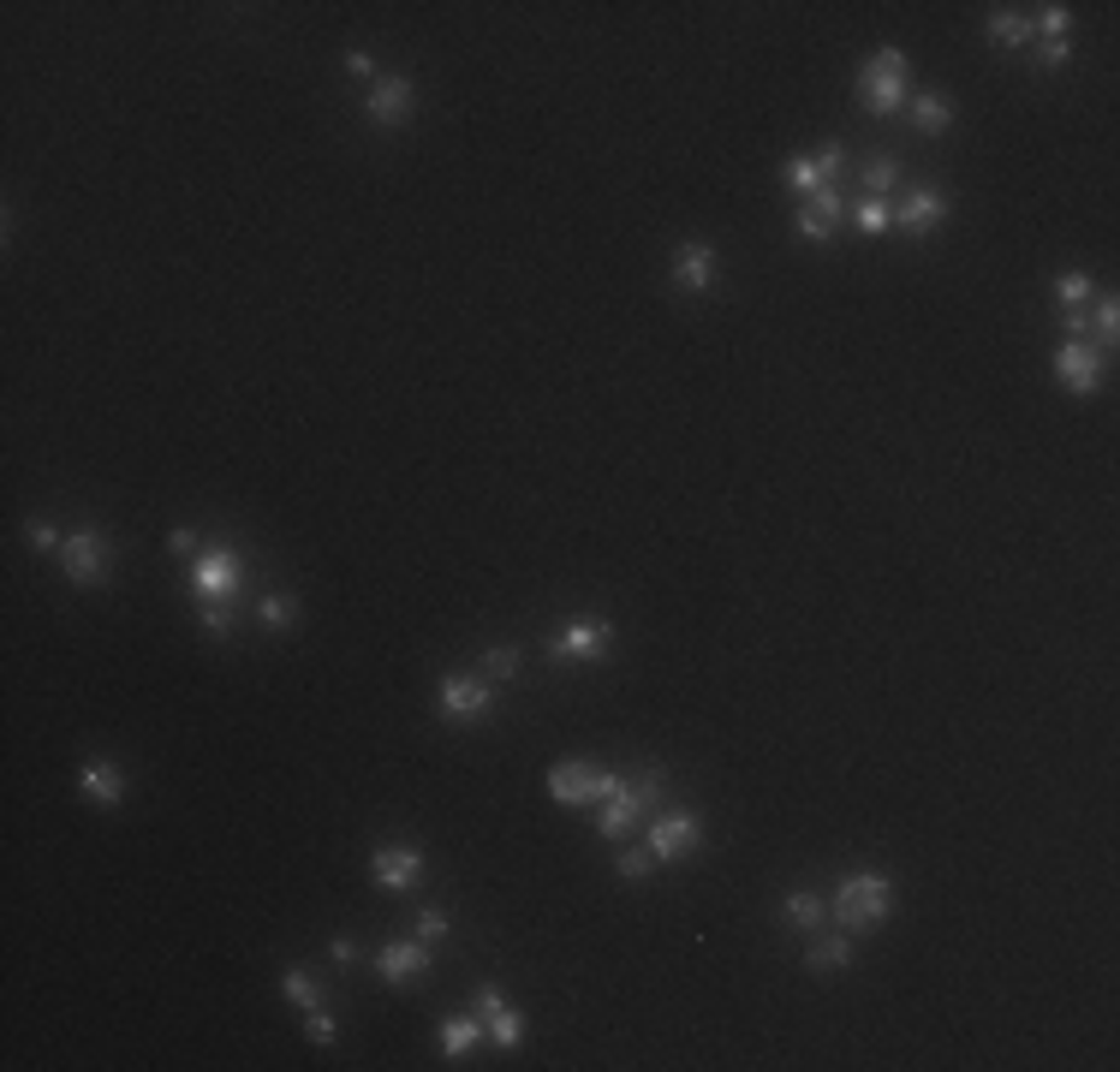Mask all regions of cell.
I'll return each instance as SVG.
<instances>
[{"label": "cell", "mask_w": 1120, "mask_h": 1072, "mask_svg": "<svg viewBox=\"0 0 1120 1072\" xmlns=\"http://www.w3.org/2000/svg\"><path fill=\"white\" fill-rule=\"evenodd\" d=\"M1067 24H1073V12H1067L1061 0H1055V7H1037V19H1031V30H1043V36H1049V42H1061V36H1067Z\"/></svg>", "instance_id": "obj_28"}, {"label": "cell", "mask_w": 1120, "mask_h": 1072, "mask_svg": "<svg viewBox=\"0 0 1120 1072\" xmlns=\"http://www.w3.org/2000/svg\"><path fill=\"white\" fill-rule=\"evenodd\" d=\"M197 549V531H191V525H173L168 531V554H191Z\"/></svg>", "instance_id": "obj_38"}, {"label": "cell", "mask_w": 1120, "mask_h": 1072, "mask_svg": "<svg viewBox=\"0 0 1120 1072\" xmlns=\"http://www.w3.org/2000/svg\"><path fill=\"white\" fill-rule=\"evenodd\" d=\"M673 281H680L685 293H709V286H716V245H704V238L680 245V257H673Z\"/></svg>", "instance_id": "obj_18"}, {"label": "cell", "mask_w": 1120, "mask_h": 1072, "mask_svg": "<svg viewBox=\"0 0 1120 1072\" xmlns=\"http://www.w3.org/2000/svg\"><path fill=\"white\" fill-rule=\"evenodd\" d=\"M280 995H287L299 1013H316V1007H322V995H316V983H311V971H304V965H287V971H280Z\"/></svg>", "instance_id": "obj_23"}, {"label": "cell", "mask_w": 1120, "mask_h": 1072, "mask_svg": "<svg viewBox=\"0 0 1120 1072\" xmlns=\"http://www.w3.org/2000/svg\"><path fill=\"white\" fill-rule=\"evenodd\" d=\"M471 1013L489 1025L495 1049H519V1043H525V1013H519L513 1001H501V989H495V983H477V995H471Z\"/></svg>", "instance_id": "obj_7"}, {"label": "cell", "mask_w": 1120, "mask_h": 1072, "mask_svg": "<svg viewBox=\"0 0 1120 1072\" xmlns=\"http://www.w3.org/2000/svg\"><path fill=\"white\" fill-rule=\"evenodd\" d=\"M429 971V948L424 941H388V948L376 953V977L381 983H417Z\"/></svg>", "instance_id": "obj_16"}, {"label": "cell", "mask_w": 1120, "mask_h": 1072, "mask_svg": "<svg viewBox=\"0 0 1120 1072\" xmlns=\"http://www.w3.org/2000/svg\"><path fill=\"white\" fill-rule=\"evenodd\" d=\"M441 936H448V912H436V905L417 912V941H441Z\"/></svg>", "instance_id": "obj_35"}, {"label": "cell", "mask_w": 1120, "mask_h": 1072, "mask_svg": "<svg viewBox=\"0 0 1120 1072\" xmlns=\"http://www.w3.org/2000/svg\"><path fill=\"white\" fill-rule=\"evenodd\" d=\"M483 674H489V679H513L519 674V650H513V643H495V650L483 655Z\"/></svg>", "instance_id": "obj_30"}, {"label": "cell", "mask_w": 1120, "mask_h": 1072, "mask_svg": "<svg viewBox=\"0 0 1120 1072\" xmlns=\"http://www.w3.org/2000/svg\"><path fill=\"white\" fill-rule=\"evenodd\" d=\"M840 156H847L840 144H823L817 156H793V161H787V168H781V180L793 185L799 197H817V192H829V185H835Z\"/></svg>", "instance_id": "obj_11"}, {"label": "cell", "mask_w": 1120, "mask_h": 1072, "mask_svg": "<svg viewBox=\"0 0 1120 1072\" xmlns=\"http://www.w3.org/2000/svg\"><path fill=\"white\" fill-rule=\"evenodd\" d=\"M1061 60H1067V36H1061V42H1043V66L1055 72V66H1061Z\"/></svg>", "instance_id": "obj_40"}, {"label": "cell", "mask_w": 1120, "mask_h": 1072, "mask_svg": "<svg viewBox=\"0 0 1120 1072\" xmlns=\"http://www.w3.org/2000/svg\"><path fill=\"white\" fill-rule=\"evenodd\" d=\"M477 1037H483V1025L477 1019H448V1025H441V1049H448V1061H465L471 1049H477Z\"/></svg>", "instance_id": "obj_25"}, {"label": "cell", "mask_w": 1120, "mask_h": 1072, "mask_svg": "<svg viewBox=\"0 0 1120 1072\" xmlns=\"http://www.w3.org/2000/svg\"><path fill=\"white\" fill-rule=\"evenodd\" d=\"M1055 298H1061V310H1085L1091 298H1097V286H1091V274H1061V281H1055Z\"/></svg>", "instance_id": "obj_27"}, {"label": "cell", "mask_w": 1120, "mask_h": 1072, "mask_svg": "<svg viewBox=\"0 0 1120 1072\" xmlns=\"http://www.w3.org/2000/svg\"><path fill=\"white\" fill-rule=\"evenodd\" d=\"M614 780L620 775H608V768H596V763H555L549 768V792L560 804H596V799L614 792Z\"/></svg>", "instance_id": "obj_6"}, {"label": "cell", "mask_w": 1120, "mask_h": 1072, "mask_svg": "<svg viewBox=\"0 0 1120 1072\" xmlns=\"http://www.w3.org/2000/svg\"><path fill=\"white\" fill-rule=\"evenodd\" d=\"M781 917H787L793 929H817V924H823V894H811V888L787 894V900H781Z\"/></svg>", "instance_id": "obj_24"}, {"label": "cell", "mask_w": 1120, "mask_h": 1072, "mask_svg": "<svg viewBox=\"0 0 1120 1072\" xmlns=\"http://www.w3.org/2000/svg\"><path fill=\"white\" fill-rule=\"evenodd\" d=\"M805 965H811V971H823V977H829V971H847V965H852V936L840 929V936L811 941V960H805Z\"/></svg>", "instance_id": "obj_21"}, {"label": "cell", "mask_w": 1120, "mask_h": 1072, "mask_svg": "<svg viewBox=\"0 0 1120 1072\" xmlns=\"http://www.w3.org/2000/svg\"><path fill=\"white\" fill-rule=\"evenodd\" d=\"M989 36H996L1001 48H1025V42H1031V36H1037V30H1031V19H1025V12H1013V7H996V12H989Z\"/></svg>", "instance_id": "obj_22"}, {"label": "cell", "mask_w": 1120, "mask_h": 1072, "mask_svg": "<svg viewBox=\"0 0 1120 1072\" xmlns=\"http://www.w3.org/2000/svg\"><path fill=\"white\" fill-rule=\"evenodd\" d=\"M436 703H441V715H453V722H483V715H489V679H477V674H441Z\"/></svg>", "instance_id": "obj_9"}, {"label": "cell", "mask_w": 1120, "mask_h": 1072, "mask_svg": "<svg viewBox=\"0 0 1120 1072\" xmlns=\"http://www.w3.org/2000/svg\"><path fill=\"white\" fill-rule=\"evenodd\" d=\"M263 620H269L275 632H287V626L299 620V602L292 596H263Z\"/></svg>", "instance_id": "obj_31"}, {"label": "cell", "mask_w": 1120, "mask_h": 1072, "mask_svg": "<svg viewBox=\"0 0 1120 1072\" xmlns=\"http://www.w3.org/2000/svg\"><path fill=\"white\" fill-rule=\"evenodd\" d=\"M412 102H417L412 78H376L364 113H370V125H405V120H412Z\"/></svg>", "instance_id": "obj_15"}, {"label": "cell", "mask_w": 1120, "mask_h": 1072, "mask_svg": "<svg viewBox=\"0 0 1120 1072\" xmlns=\"http://www.w3.org/2000/svg\"><path fill=\"white\" fill-rule=\"evenodd\" d=\"M1055 375H1061V387H1073V394H1097L1103 387V364L1097 352L1085 346V340H1061L1055 346Z\"/></svg>", "instance_id": "obj_14"}, {"label": "cell", "mask_w": 1120, "mask_h": 1072, "mask_svg": "<svg viewBox=\"0 0 1120 1072\" xmlns=\"http://www.w3.org/2000/svg\"><path fill=\"white\" fill-rule=\"evenodd\" d=\"M346 72H352V78H376V60L364 54V48H352V54H346Z\"/></svg>", "instance_id": "obj_39"}, {"label": "cell", "mask_w": 1120, "mask_h": 1072, "mask_svg": "<svg viewBox=\"0 0 1120 1072\" xmlns=\"http://www.w3.org/2000/svg\"><path fill=\"white\" fill-rule=\"evenodd\" d=\"M859 96L871 113H900L912 102V84H906V54L900 48H876L859 72Z\"/></svg>", "instance_id": "obj_3"}, {"label": "cell", "mask_w": 1120, "mask_h": 1072, "mask_svg": "<svg viewBox=\"0 0 1120 1072\" xmlns=\"http://www.w3.org/2000/svg\"><path fill=\"white\" fill-rule=\"evenodd\" d=\"M549 650H555V655H572V662H591V655H608V650H614V626L579 614V620H567V626L549 638Z\"/></svg>", "instance_id": "obj_10"}, {"label": "cell", "mask_w": 1120, "mask_h": 1072, "mask_svg": "<svg viewBox=\"0 0 1120 1072\" xmlns=\"http://www.w3.org/2000/svg\"><path fill=\"white\" fill-rule=\"evenodd\" d=\"M239 584H245V554L239 549H215L191 566V596L197 602H233Z\"/></svg>", "instance_id": "obj_4"}, {"label": "cell", "mask_w": 1120, "mask_h": 1072, "mask_svg": "<svg viewBox=\"0 0 1120 1072\" xmlns=\"http://www.w3.org/2000/svg\"><path fill=\"white\" fill-rule=\"evenodd\" d=\"M840 214H847V204H840V192L829 185V192H817V197H805V209H799V238H811V245H823V238L840 226Z\"/></svg>", "instance_id": "obj_19"}, {"label": "cell", "mask_w": 1120, "mask_h": 1072, "mask_svg": "<svg viewBox=\"0 0 1120 1072\" xmlns=\"http://www.w3.org/2000/svg\"><path fill=\"white\" fill-rule=\"evenodd\" d=\"M304 1031H311V1043H334V1019L316 1007V1013H304Z\"/></svg>", "instance_id": "obj_36"}, {"label": "cell", "mask_w": 1120, "mask_h": 1072, "mask_svg": "<svg viewBox=\"0 0 1120 1072\" xmlns=\"http://www.w3.org/2000/svg\"><path fill=\"white\" fill-rule=\"evenodd\" d=\"M352 960H358V941L340 936V941H334V965H352Z\"/></svg>", "instance_id": "obj_41"}, {"label": "cell", "mask_w": 1120, "mask_h": 1072, "mask_svg": "<svg viewBox=\"0 0 1120 1072\" xmlns=\"http://www.w3.org/2000/svg\"><path fill=\"white\" fill-rule=\"evenodd\" d=\"M24 542H31V549H60L66 537H60L48 519H31V525H24Z\"/></svg>", "instance_id": "obj_34"}, {"label": "cell", "mask_w": 1120, "mask_h": 1072, "mask_svg": "<svg viewBox=\"0 0 1120 1072\" xmlns=\"http://www.w3.org/2000/svg\"><path fill=\"white\" fill-rule=\"evenodd\" d=\"M78 792L113 811V804L125 799V775H120V763H108V756H84V763H78Z\"/></svg>", "instance_id": "obj_17"}, {"label": "cell", "mask_w": 1120, "mask_h": 1072, "mask_svg": "<svg viewBox=\"0 0 1120 1072\" xmlns=\"http://www.w3.org/2000/svg\"><path fill=\"white\" fill-rule=\"evenodd\" d=\"M894 185H900V161L894 156H871V161H864V192H871V197H888Z\"/></svg>", "instance_id": "obj_26"}, {"label": "cell", "mask_w": 1120, "mask_h": 1072, "mask_svg": "<svg viewBox=\"0 0 1120 1072\" xmlns=\"http://www.w3.org/2000/svg\"><path fill=\"white\" fill-rule=\"evenodd\" d=\"M852 221H859L864 233H888V226H894L888 221V197H864V204L852 209Z\"/></svg>", "instance_id": "obj_29"}, {"label": "cell", "mask_w": 1120, "mask_h": 1072, "mask_svg": "<svg viewBox=\"0 0 1120 1072\" xmlns=\"http://www.w3.org/2000/svg\"><path fill=\"white\" fill-rule=\"evenodd\" d=\"M697 835H704V823H697L692 811H661L650 823V852L656 864H673V858H685L697 847Z\"/></svg>", "instance_id": "obj_12"}, {"label": "cell", "mask_w": 1120, "mask_h": 1072, "mask_svg": "<svg viewBox=\"0 0 1120 1072\" xmlns=\"http://www.w3.org/2000/svg\"><path fill=\"white\" fill-rule=\"evenodd\" d=\"M197 620L209 626L215 638H227V632H233V608H227V602H197Z\"/></svg>", "instance_id": "obj_33"}, {"label": "cell", "mask_w": 1120, "mask_h": 1072, "mask_svg": "<svg viewBox=\"0 0 1120 1072\" xmlns=\"http://www.w3.org/2000/svg\"><path fill=\"white\" fill-rule=\"evenodd\" d=\"M906 120L918 125V132H930V137H936V132H948V125H953V96H948V90H924V96H912V102H906Z\"/></svg>", "instance_id": "obj_20"}, {"label": "cell", "mask_w": 1120, "mask_h": 1072, "mask_svg": "<svg viewBox=\"0 0 1120 1072\" xmlns=\"http://www.w3.org/2000/svg\"><path fill=\"white\" fill-rule=\"evenodd\" d=\"M948 209H953V204H948V192H936V185H912L900 204H888V221H894L900 233L918 238V233H930L936 221H948Z\"/></svg>", "instance_id": "obj_8"}, {"label": "cell", "mask_w": 1120, "mask_h": 1072, "mask_svg": "<svg viewBox=\"0 0 1120 1072\" xmlns=\"http://www.w3.org/2000/svg\"><path fill=\"white\" fill-rule=\"evenodd\" d=\"M661 799V768H644V780H614V792L602 799V816H596V835L602 840H626L632 823Z\"/></svg>", "instance_id": "obj_2"}, {"label": "cell", "mask_w": 1120, "mask_h": 1072, "mask_svg": "<svg viewBox=\"0 0 1120 1072\" xmlns=\"http://www.w3.org/2000/svg\"><path fill=\"white\" fill-rule=\"evenodd\" d=\"M60 566H66V578L84 584V590L108 584V537H101L96 525H78V531L60 542Z\"/></svg>", "instance_id": "obj_5"}, {"label": "cell", "mask_w": 1120, "mask_h": 1072, "mask_svg": "<svg viewBox=\"0 0 1120 1072\" xmlns=\"http://www.w3.org/2000/svg\"><path fill=\"white\" fill-rule=\"evenodd\" d=\"M1115 328H1120V305H1115V298H1103V305H1097V340H1115Z\"/></svg>", "instance_id": "obj_37"}, {"label": "cell", "mask_w": 1120, "mask_h": 1072, "mask_svg": "<svg viewBox=\"0 0 1120 1072\" xmlns=\"http://www.w3.org/2000/svg\"><path fill=\"white\" fill-rule=\"evenodd\" d=\"M370 882L376 888H417L424 882V852L417 847H376L370 852Z\"/></svg>", "instance_id": "obj_13"}, {"label": "cell", "mask_w": 1120, "mask_h": 1072, "mask_svg": "<svg viewBox=\"0 0 1120 1072\" xmlns=\"http://www.w3.org/2000/svg\"><path fill=\"white\" fill-rule=\"evenodd\" d=\"M888 905H894V882L876 876V870H864V876H847L835 894V917L847 936H864V929H876L888 917Z\"/></svg>", "instance_id": "obj_1"}, {"label": "cell", "mask_w": 1120, "mask_h": 1072, "mask_svg": "<svg viewBox=\"0 0 1120 1072\" xmlns=\"http://www.w3.org/2000/svg\"><path fill=\"white\" fill-rule=\"evenodd\" d=\"M620 876L626 882H650L656 876V852L644 847V852H620Z\"/></svg>", "instance_id": "obj_32"}]
</instances>
